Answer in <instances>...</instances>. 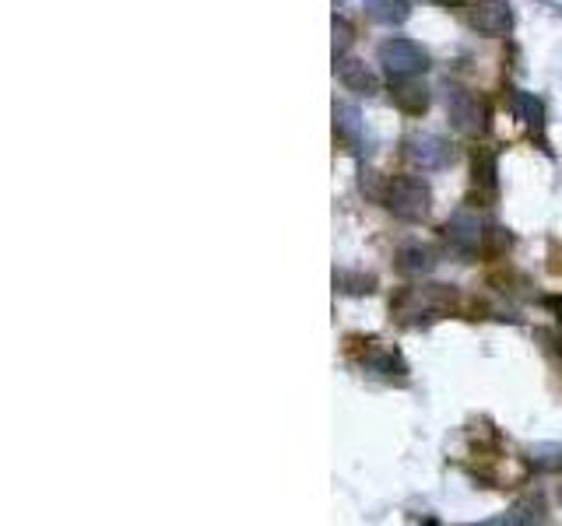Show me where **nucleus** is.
Returning a JSON list of instances; mask_svg holds the SVG:
<instances>
[{"instance_id":"f257e3e1","label":"nucleus","mask_w":562,"mask_h":526,"mask_svg":"<svg viewBox=\"0 0 562 526\" xmlns=\"http://www.w3.org/2000/svg\"><path fill=\"white\" fill-rule=\"evenodd\" d=\"M380 204L401 221H426L433 211V190L418 176H394L383 183Z\"/></svg>"},{"instance_id":"f03ea898","label":"nucleus","mask_w":562,"mask_h":526,"mask_svg":"<svg viewBox=\"0 0 562 526\" xmlns=\"http://www.w3.org/2000/svg\"><path fill=\"white\" fill-rule=\"evenodd\" d=\"M450 302H454V292L447 285H418V288H404L390 302V313L401 316L404 323H408V316H418V323H422V316L426 320H440L450 309Z\"/></svg>"},{"instance_id":"7ed1b4c3","label":"nucleus","mask_w":562,"mask_h":526,"mask_svg":"<svg viewBox=\"0 0 562 526\" xmlns=\"http://www.w3.org/2000/svg\"><path fill=\"white\" fill-rule=\"evenodd\" d=\"M376 60H380V67L390 74V81L415 78V74H422L429 67V53L422 50L415 39H404V36H394V39H387V43H380Z\"/></svg>"},{"instance_id":"20e7f679","label":"nucleus","mask_w":562,"mask_h":526,"mask_svg":"<svg viewBox=\"0 0 562 526\" xmlns=\"http://www.w3.org/2000/svg\"><path fill=\"white\" fill-rule=\"evenodd\" d=\"M404 155H408V162L415 165V169L440 172L450 165L454 151H450V144L443 141L440 134H411L408 141H404Z\"/></svg>"},{"instance_id":"39448f33","label":"nucleus","mask_w":562,"mask_h":526,"mask_svg":"<svg viewBox=\"0 0 562 526\" xmlns=\"http://www.w3.org/2000/svg\"><path fill=\"white\" fill-rule=\"evenodd\" d=\"M447 116H450V123H454L457 134H464V137H475L485 130V106L478 102V95L468 92V88H450Z\"/></svg>"},{"instance_id":"423d86ee","label":"nucleus","mask_w":562,"mask_h":526,"mask_svg":"<svg viewBox=\"0 0 562 526\" xmlns=\"http://www.w3.org/2000/svg\"><path fill=\"white\" fill-rule=\"evenodd\" d=\"M468 25L485 39H499L513 29V11L506 0H475L468 8Z\"/></svg>"},{"instance_id":"0eeeda50","label":"nucleus","mask_w":562,"mask_h":526,"mask_svg":"<svg viewBox=\"0 0 562 526\" xmlns=\"http://www.w3.org/2000/svg\"><path fill=\"white\" fill-rule=\"evenodd\" d=\"M499 193V162L489 148H478L471 155V204L485 207Z\"/></svg>"},{"instance_id":"6e6552de","label":"nucleus","mask_w":562,"mask_h":526,"mask_svg":"<svg viewBox=\"0 0 562 526\" xmlns=\"http://www.w3.org/2000/svg\"><path fill=\"white\" fill-rule=\"evenodd\" d=\"M443 239H447V246L454 249L457 256H475L485 242V228L475 214L461 211L443 225Z\"/></svg>"},{"instance_id":"1a4fd4ad","label":"nucleus","mask_w":562,"mask_h":526,"mask_svg":"<svg viewBox=\"0 0 562 526\" xmlns=\"http://www.w3.org/2000/svg\"><path fill=\"white\" fill-rule=\"evenodd\" d=\"M334 71H338V81L348 88V92L366 95V99L380 92V81H376V74L369 71L359 57H345V53H338V57H334Z\"/></svg>"},{"instance_id":"9d476101","label":"nucleus","mask_w":562,"mask_h":526,"mask_svg":"<svg viewBox=\"0 0 562 526\" xmlns=\"http://www.w3.org/2000/svg\"><path fill=\"white\" fill-rule=\"evenodd\" d=\"M390 102H394V109H401L404 116H422L433 99H429V88L418 78H394V85H390Z\"/></svg>"},{"instance_id":"9b49d317","label":"nucleus","mask_w":562,"mask_h":526,"mask_svg":"<svg viewBox=\"0 0 562 526\" xmlns=\"http://www.w3.org/2000/svg\"><path fill=\"white\" fill-rule=\"evenodd\" d=\"M359 365L369 372V376H383V379H390V376H404V362H401V355H397V351H390V348H383L380 341H369V344H366V351H362Z\"/></svg>"},{"instance_id":"f8f14e48","label":"nucleus","mask_w":562,"mask_h":526,"mask_svg":"<svg viewBox=\"0 0 562 526\" xmlns=\"http://www.w3.org/2000/svg\"><path fill=\"white\" fill-rule=\"evenodd\" d=\"M334 134L348 151L362 148V113L352 102H334Z\"/></svg>"},{"instance_id":"ddd939ff","label":"nucleus","mask_w":562,"mask_h":526,"mask_svg":"<svg viewBox=\"0 0 562 526\" xmlns=\"http://www.w3.org/2000/svg\"><path fill=\"white\" fill-rule=\"evenodd\" d=\"M394 267L401 274H408V278H415V274H429L436 267V253L429 246H422V242H408V246H401L394 253Z\"/></svg>"},{"instance_id":"4468645a","label":"nucleus","mask_w":562,"mask_h":526,"mask_svg":"<svg viewBox=\"0 0 562 526\" xmlns=\"http://www.w3.org/2000/svg\"><path fill=\"white\" fill-rule=\"evenodd\" d=\"M506 102H510V113L517 116L524 127H531V130L545 127V106H541V99L534 92H524V88H510Z\"/></svg>"},{"instance_id":"2eb2a0df","label":"nucleus","mask_w":562,"mask_h":526,"mask_svg":"<svg viewBox=\"0 0 562 526\" xmlns=\"http://www.w3.org/2000/svg\"><path fill=\"white\" fill-rule=\"evenodd\" d=\"M366 15L373 18L376 25H404L411 15V4L408 0H366Z\"/></svg>"},{"instance_id":"dca6fc26","label":"nucleus","mask_w":562,"mask_h":526,"mask_svg":"<svg viewBox=\"0 0 562 526\" xmlns=\"http://www.w3.org/2000/svg\"><path fill=\"white\" fill-rule=\"evenodd\" d=\"M334 288L345 295H373L376 292V278L362 271H338L334 274Z\"/></svg>"},{"instance_id":"f3484780","label":"nucleus","mask_w":562,"mask_h":526,"mask_svg":"<svg viewBox=\"0 0 562 526\" xmlns=\"http://www.w3.org/2000/svg\"><path fill=\"white\" fill-rule=\"evenodd\" d=\"M348 43H352V29H348L345 18H334V50L345 53Z\"/></svg>"},{"instance_id":"a211bd4d","label":"nucleus","mask_w":562,"mask_h":526,"mask_svg":"<svg viewBox=\"0 0 562 526\" xmlns=\"http://www.w3.org/2000/svg\"><path fill=\"white\" fill-rule=\"evenodd\" d=\"M538 449H541V453H545V446H538ZM555 453H559V449H555V446H548V456H555ZM538 467H545V470H555V467H562V460H541Z\"/></svg>"},{"instance_id":"6ab92c4d","label":"nucleus","mask_w":562,"mask_h":526,"mask_svg":"<svg viewBox=\"0 0 562 526\" xmlns=\"http://www.w3.org/2000/svg\"><path fill=\"white\" fill-rule=\"evenodd\" d=\"M548 306H552L555 320H559V330H562V299H548Z\"/></svg>"},{"instance_id":"aec40b11","label":"nucleus","mask_w":562,"mask_h":526,"mask_svg":"<svg viewBox=\"0 0 562 526\" xmlns=\"http://www.w3.org/2000/svg\"><path fill=\"white\" fill-rule=\"evenodd\" d=\"M429 4H454V0H429Z\"/></svg>"}]
</instances>
